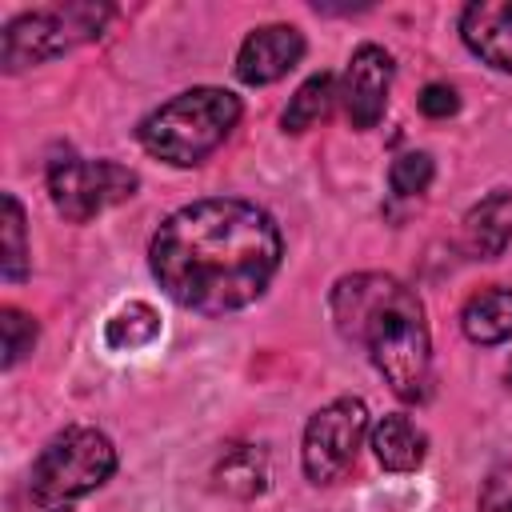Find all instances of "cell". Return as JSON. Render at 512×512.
<instances>
[{"label":"cell","mask_w":512,"mask_h":512,"mask_svg":"<svg viewBox=\"0 0 512 512\" xmlns=\"http://www.w3.org/2000/svg\"><path fill=\"white\" fill-rule=\"evenodd\" d=\"M0 328H4V368H12V364H20L32 352V344H36V320L24 316L20 308H4L0 312Z\"/></svg>","instance_id":"obj_19"},{"label":"cell","mask_w":512,"mask_h":512,"mask_svg":"<svg viewBox=\"0 0 512 512\" xmlns=\"http://www.w3.org/2000/svg\"><path fill=\"white\" fill-rule=\"evenodd\" d=\"M508 384H512V364H508Z\"/></svg>","instance_id":"obj_22"},{"label":"cell","mask_w":512,"mask_h":512,"mask_svg":"<svg viewBox=\"0 0 512 512\" xmlns=\"http://www.w3.org/2000/svg\"><path fill=\"white\" fill-rule=\"evenodd\" d=\"M52 512H68V508H52Z\"/></svg>","instance_id":"obj_23"},{"label":"cell","mask_w":512,"mask_h":512,"mask_svg":"<svg viewBox=\"0 0 512 512\" xmlns=\"http://www.w3.org/2000/svg\"><path fill=\"white\" fill-rule=\"evenodd\" d=\"M304 60V36L292 24L252 28L236 52V76L244 84H272Z\"/></svg>","instance_id":"obj_9"},{"label":"cell","mask_w":512,"mask_h":512,"mask_svg":"<svg viewBox=\"0 0 512 512\" xmlns=\"http://www.w3.org/2000/svg\"><path fill=\"white\" fill-rule=\"evenodd\" d=\"M460 108V100H456V88L452 84H428L424 92H420V112L424 116H432V120H444V116H452Z\"/></svg>","instance_id":"obj_21"},{"label":"cell","mask_w":512,"mask_h":512,"mask_svg":"<svg viewBox=\"0 0 512 512\" xmlns=\"http://www.w3.org/2000/svg\"><path fill=\"white\" fill-rule=\"evenodd\" d=\"M136 184V172L116 160H88L76 152H60L48 160V196L56 212L72 224H84L104 208L128 200Z\"/></svg>","instance_id":"obj_6"},{"label":"cell","mask_w":512,"mask_h":512,"mask_svg":"<svg viewBox=\"0 0 512 512\" xmlns=\"http://www.w3.org/2000/svg\"><path fill=\"white\" fill-rule=\"evenodd\" d=\"M240 120V100L228 88H188L176 92L172 100H164L160 108H152L140 128L136 140L148 156L172 164V168H192L200 160H208L236 128Z\"/></svg>","instance_id":"obj_3"},{"label":"cell","mask_w":512,"mask_h":512,"mask_svg":"<svg viewBox=\"0 0 512 512\" xmlns=\"http://www.w3.org/2000/svg\"><path fill=\"white\" fill-rule=\"evenodd\" d=\"M460 328L472 344H504L512 336V288L492 284L468 296L460 312Z\"/></svg>","instance_id":"obj_12"},{"label":"cell","mask_w":512,"mask_h":512,"mask_svg":"<svg viewBox=\"0 0 512 512\" xmlns=\"http://www.w3.org/2000/svg\"><path fill=\"white\" fill-rule=\"evenodd\" d=\"M464 240L484 260L500 256L512 244V192H496L484 204H476L464 220Z\"/></svg>","instance_id":"obj_13"},{"label":"cell","mask_w":512,"mask_h":512,"mask_svg":"<svg viewBox=\"0 0 512 512\" xmlns=\"http://www.w3.org/2000/svg\"><path fill=\"white\" fill-rule=\"evenodd\" d=\"M460 36L484 64L512 72V0H476L460 12Z\"/></svg>","instance_id":"obj_10"},{"label":"cell","mask_w":512,"mask_h":512,"mask_svg":"<svg viewBox=\"0 0 512 512\" xmlns=\"http://www.w3.org/2000/svg\"><path fill=\"white\" fill-rule=\"evenodd\" d=\"M276 220L232 196L176 208L148 244V268L180 308L224 316L248 308L280 268Z\"/></svg>","instance_id":"obj_1"},{"label":"cell","mask_w":512,"mask_h":512,"mask_svg":"<svg viewBox=\"0 0 512 512\" xmlns=\"http://www.w3.org/2000/svg\"><path fill=\"white\" fill-rule=\"evenodd\" d=\"M364 436H368V408H364V400L336 396L332 404L312 412V420L304 428V448H300L304 476L312 484H336L352 468Z\"/></svg>","instance_id":"obj_7"},{"label":"cell","mask_w":512,"mask_h":512,"mask_svg":"<svg viewBox=\"0 0 512 512\" xmlns=\"http://www.w3.org/2000/svg\"><path fill=\"white\" fill-rule=\"evenodd\" d=\"M108 20V8L100 4H64V8H40V12H24L16 16L4 36H0V64L8 72L52 60L60 52H68L76 40H88L100 32V24Z\"/></svg>","instance_id":"obj_5"},{"label":"cell","mask_w":512,"mask_h":512,"mask_svg":"<svg viewBox=\"0 0 512 512\" xmlns=\"http://www.w3.org/2000/svg\"><path fill=\"white\" fill-rule=\"evenodd\" d=\"M372 452H376L380 468H388V472H416L424 464L428 440L408 416L388 412L372 424Z\"/></svg>","instance_id":"obj_11"},{"label":"cell","mask_w":512,"mask_h":512,"mask_svg":"<svg viewBox=\"0 0 512 512\" xmlns=\"http://www.w3.org/2000/svg\"><path fill=\"white\" fill-rule=\"evenodd\" d=\"M4 256H0V272L4 280H24L28 276V232H24V208L12 192H4Z\"/></svg>","instance_id":"obj_17"},{"label":"cell","mask_w":512,"mask_h":512,"mask_svg":"<svg viewBox=\"0 0 512 512\" xmlns=\"http://www.w3.org/2000/svg\"><path fill=\"white\" fill-rule=\"evenodd\" d=\"M216 484L232 496H256L268 484V460L264 452H256L252 444H232L224 448L220 464H216Z\"/></svg>","instance_id":"obj_15"},{"label":"cell","mask_w":512,"mask_h":512,"mask_svg":"<svg viewBox=\"0 0 512 512\" xmlns=\"http://www.w3.org/2000/svg\"><path fill=\"white\" fill-rule=\"evenodd\" d=\"M332 320L344 340L368 348L376 372L400 400H424L432 384V340L420 296L388 272H356L332 288Z\"/></svg>","instance_id":"obj_2"},{"label":"cell","mask_w":512,"mask_h":512,"mask_svg":"<svg viewBox=\"0 0 512 512\" xmlns=\"http://www.w3.org/2000/svg\"><path fill=\"white\" fill-rule=\"evenodd\" d=\"M336 96H340V92H336L332 72H316V76H308V80L296 88V96L288 100L284 116H280L284 132H308L316 120L328 116V108H332Z\"/></svg>","instance_id":"obj_16"},{"label":"cell","mask_w":512,"mask_h":512,"mask_svg":"<svg viewBox=\"0 0 512 512\" xmlns=\"http://www.w3.org/2000/svg\"><path fill=\"white\" fill-rule=\"evenodd\" d=\"M116 472V448L100 428H64L52 436L28 472V492L36 504H68L88 496Z\"/></svg>","instance_id":"obj_4"},{"label":"cell","mask_w":512,"mask_h":512,"mask_svg":"<svg viewBox=\"0 0 512 512\" xmlns=\"http://www.w3.org/2000/svg\"><path fill=\"white\" fill-rule=\"evenodd\" d=\"M432 176H436V164H432L428 152H404L388 168V184H392L396 196H420V192H428Z\"/></svg>","instance_id":"obj_18"},{"label":"cell","mask_w":512,"mask_h":512,"mask_svg":"<svg viewBox=\"0 0 512 512\" xmlns=\"http://www.w3.org/2000/svg\"><path fill=\"white\" fill-rule=\"evenodd\" d=\"M160 336V316L152 304L144 300H128L124 308H116L104 324V344L112 352H136V348H148L152 340Z\"/></svg>","instance_id":"obj_14"},{"label":"cell","mask_w":512,"mask_h":512,"mask_svg":"<svg viewBox=\"0 0 512 512\" xmlns=\"http://www.w3.org/2000/svg\"><path fill=\"white\" fill-rule=\"evenodd\" d=\"M388 88H392V56L380 44H360L348 56L344 80H340V100H344V116L352 128H376V120L384 116L388 104Z\"/></svg>","instance_id":"obj_8"},{"label":"cell","mask_w":512,"mask_h":512,"mask_svg":"<svg viewBox=\"0 0 512 512\" xmlns=\"http://www.w3.org/2000/svg\"><path fill=\"white\" fill-rule=\"evenodd\" d=\"M480 512H512V460L500 464L480 488Z\"/></svg>","instance_id":"obj_20"}]
</instances>
